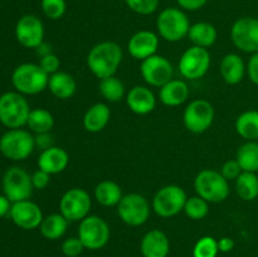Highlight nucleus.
Returning <instances> with one entry per match:
<instances>
[{"mask_svg": "<svg viewBox=\"0 0 258 257\" xmlns=\"http://www.w3.org/2000/svg\"><path fill=\"white\" fill-rule=\"evenodd\" d=\"M110 226L102 217L87 216L80 222L78 238L86 249L97 251L103 248L110 241Z\"/></svg>", "mask_w": 258, "mask_h": 257, "instance_id": "nucleus-8", "label": "nucleus"}, {"mask_svg": "<svg viewBox=\"0 0 258 257\" xmlns=\"http://www.w3.org/2000/svg\"><path fill=\"white\" fill-rule=\"evenodd\" d=\"M140 72L148 85L160 88L173 80L174 68L168 58L160 54H154L141 60Z\"/></svg>", "mask_w": 258, "mask_h": 257, "instance_id": "nucleus-15", "label": "nucleus"}, {"mask_svg": "<svg viewBox=\"0 0 258 257\" xmlns=\"http://www.w3.org/2000/svg\"><path fill=\"white\" fill-rule=\"evenodd\" d=\"M221 76L227 85H238L247 73V66L243 58L237 53H228L221 60Z\"/></svg>", "mask_w": 258, "mask_h": 257, "instance_id": "nucleus-22", "label": "nucleus"}, {"mask_svg": "<svg viewBox=\"0 0 258 257\" xmlns=\"http://www.w3.org/2000/svg\"><path fill=\"white\" fill-rule=\"evenodd\" d=\"M237 196L244 202H252L258 198V176L256 173L242 171L236 179Z\"/></svg>", "mask_w": 258, "mask_h": 257, "instance_id": "nucleus-30", "label": "nucleus"}, {"mask_svg": "<svg viewBox=\"0 0 258 257\" xmlns=\"http://www.w3.org/2000/svg\"><path fill=\"white\" fill-rule=\"evenodd\" d=\"M237 134L246 141L258 140V111L247 110L237 117L234 123Z\"/></svg>", "mask_w": 258, "mask_h": 257, "instance_id": "nucleus-29", "label": "nucleus"}, {"mask_svg": "<svg viewBox=\"0 0 258 257\" xmlns=\"http://www.w3.org/2000/svg\"><path fill=\"white\" fill-rule=\"evenodd\" d=\"M122 48L116 42L105 40L93 45L87 54V67L93 76L102 78L115 76L122 62Z\"/></svg>", "mask_w": 258, "mask_h": 257, "instance_id": "nucleus-1", "label": "nucleus"}, {"mask_svg": "<svg viewBox=\"0 0 258 257\" xmlns=\"http://www.w3.org/2000/svg\"><path fill=\"white\" fill-rule=\"evenodd\" d=\"M126 105L136 115H148L156 107V97L150 88L134 86L126 95Z\"/></svg>", "mask_w": 258, "mask_h": 257, "instance_id": "nucleus-19", "label": "nucleus"}, {"mask_svg": "<svg viewBox=\"0 0 258 257\" xmlns=\"http://www.w3.org/2000/svg\"><path fill=\"white\" fill-rule=\"evenodd\" d=\"M188 199L185 190L176 184L163 186L155 193L151 208L161 218H170L184 211Z\"/></svg>", "mask_w": 258, "mask_h": 257, "instance_id": "nucleus-7", "label": "nucleus"}, {"mask_svg": "<svg viewBox=\"0 0 258 257\" xmlns=\"http://www.w3.org/2000/svg\"><path fill=\"white\" fill-rule=\"evenodd\" d=\"M68 164H70V155L64 149L59 146L53 145L45 150H42L38 158V168L50 175L64 171Z\"/></svg>", "mask_w": 258, "mask_h": 257, "instance_id": "nucleus-20", "label": "nucleus"}, {"mask_svg": "<svg viewBox=\"0 0 258 257\" xmlns=\"http://www.w3.org/2000/svg\"><path fill=\"white\" fill-rule=\"evenodd\" d=\"M40 7L45 17L52 20H58L66 14L67 3L66 0H40Z\"/></svg>", "mask_w": 258, "mask_h": 257, "instance_id": "nucleus-36", "label": "nucleus"}, {"mask_svg": "<svg viewBox=\"0 0 258 257\" xmlns=\"http://www.w3.org/2000/svg\"><path fill=\"white\" fill-rule=\"evenodd\" d=\"M242 168L239 165V163L237 161V159H231V160H227L226 163L222 165L221 174L227 179L228 181L236 180L239 175L242 174Z\"/></svg>", "mask_w": 258, "mask_h": 257, "instance_id": "nucleus-39", "label": "nucleus"}, {"mask_svg": "<svg viewBox=\"0 0 258 257\" xmlns=\"http://www.w3.org/2000/svg\"><path fill=\"white\" fill-rule=\"evenodd\" d=\"M12 202L4 196V194H0V218L4 216H7L10 212V208H12Z\"/></svg>", "mask_w": 258, "mask_h": 257, "instance_id": "nucleus-46", "label": "nucleus"}, {"mask_svg": "<svg viewBox=\"0 0 258 257\" xmlns=\"http://www.w3.org/2000/svg\"><path fill=\"white\" fill-rule=\"evenodd\" d=\"M60 249L66 257H78L85 249V246L78 237H71L63 241Z\"/></svg>", "mask_w": 258, "mask_h": 257, "instance_id": "nucleus-38", "label": "nucleus"}, {"mask_svg": "<svg viewBox=\"0 0 258 257\" xmlns=\"http://www.w3.org/2000/svg\"><path fill=\"white\" fill-rule=\"evenodd\" d=\"M194 189L197 196L206 199L208 203H221L229 197V181L213 169H203L194 179Z\"/></svg>", "mask_w": 258, "mask_h": 257, "instance_id": "nucleus-3", "label": "nucleus"}, {"mask_svg": "<svg viewBox=\"0 0 258 257\" xmlns=\"http://www.w3.org/2000/svg\"><path fill=\"white\" fill-rule=\"evenodd\" d=\"M184 213L188 218L194 221H201L206 218L209 213V203L199 196L190 197L186 199L184 206Z\"/></svg>", "mask_w": 258, "mask_h": 257, "instance_id": "nucleus-34", "label": "nucleus"}, {"mask_svg": "<svg viewBox=\"0 0 258 257\" xmlns=\"http://www.w3.org/2000/svg\"><path fill=\"white\" fill-rule=\"evenodd\" d=\"M30 107L24 95L5 92L0 96V122L8 128H22L27 125Z\"/></svg>", "mask_w": 258, "mask_h": 257, "instance_id": "nucleus-5", "label": "nucleus"}, {"mask_svg": "<svg viewBox=\"0 0 258 257\" xmlns=\"http://www.w3.org/2000/svg\"><path fill=\"white\" fill-rule=\"evenodd\" d=\"M48 88L54 97L59 98V100H68L77 91V82H76L75 77L68 72L58 71L49 76Z\"/></svg>", "mask_w": 258, "mask_h": 257, "instance_id": "nucleus-25", "label": "nucleus"}, {"mask_svg": "<svg viewBox=\"0 0 258 257\" xmlns=\"http://www.w3.org/2000/svg\"><path fill=\"white\" fill-rule=\"evenodd\" d=\"M247 76L249 81L258 86V52L253 53L247 63Z\"/></svg>", "mask_w": 258, "mask_h": 257, "instance_id": "nucleus-42", "label": "nucleus"}, {"mask_svg": "<svg viewBox=\"0 0 258 257\" xmlns=\"http://www.w3.org/2000/svg\"><path fill=\"white\" fill-rule=\"evenodd\" d=\"M237 161L243 171H258V143L257 141H246L239 146L236 156Z\"/></svg>", "mask_w": 258, "mask_h": 257, "instance_id": "nucleus-32", "label": "nucleus"}, {"mask_svg": "<svg viewBox=\"0 0 258 257\" xmlns=\"http://www.w3.org/2000/svg\"><path fill=\"white\" fill-rule=\"evenodd\" d=\"M218 248L219 252H223V253L231 252L234 248L233 238H231V237H222L221 239H218Z\"/></svg>", "mask_w": 258, "mask_h": 257, "instance_id": "nucleus-45", "label": "nucleus"}, {"mask_svg": "<svg viewBox=\"0 0 258 257\" xmlns=\"http://www.w3.org/2000/svg\"><path fill=\"white\" fill-rule=\"evenodd\" d=\"M159 48V35L151 30H139L131 35L127 43L128 53L133 58L144 60L156 54Z\"/></svg>", "mask_w": 258, "mask_h": 257, "instance_id": "nucleus-18", "label": "nucleus"}, {"mask_svg": "<svg viewBox=\"0 0 258 257\" xmlns=\"http://www.w3.org/2000/svg\"><path fill=\"white\" fill-rule=\"evenodd\" d=\"M49 181H50V174L45 173V171L40 170V169H38L37 171H34V173L32 174L33 188L43 190V189H45L48 185H49Z\"/></svg>", "mask_w": 258, "mask_h": 257, "instance_id": "nucleus-41", "label": "nucleus"}, {"mask_svg": "<svg viewBox=\"0 0 258 257\" xmlns=\"http://www.w3.org/2000/svg\"><path fill=\"white\" fill-rule=\"evenodd\" d=\"M214 116L216 111L213 105L209 101L198 98L188 103L183 113V122L190 133L203 134L213 125Z\"/></svg>", "mask_w": 258, "mask_h": 257, "instance_id": "nucleus-9", "label": "nucleus"}, {"mask_svg": "<svg viewBox=\"0 0 258 257\" xmlns=\"http://www.w3.org/2000/svg\"><path fill=\"white\" fill-rule=\"evenodd\" d=\"M98 91L107 102H118L125 97V85L116 76L100 80Z\"/></svg>", "mask_w": 258, "mask_h": 257, "instance_id": "nucleus-33", "label": "nucleus"}, {"mask_svg": "<svg viewBox=\"0 0 258 257\" xmlns=\"http://www.w3.org/2000/svg\"><path fill=\"white\" fill-rule=\"evenodd\" d=\"M35 149V139L24 128H9L0 138V153L13 161L29 158Z\"/></svg>", "mask_w": 258, "mask_h": 257, "instance_id": "nucleus-6", "label": "nucleus"}, {"mask_svg": "<svg viewBox=\"0 0 258 257\" xmlns=\"http://www.w3.org/2000/svg\"><path fill=\"white\" fill-rule=\"evenodd\" d=\"M125 3L136 14L150 15L158 10L160 0H125Z\"/></svg>", "mask_w": 258, "mask_h": 257, "instance_id": "nucleus-37", "label": "nucleus"}, {"mask_svg": "<svg viewBox=\"0 0 258 257\" xmlns=\"http://www.w3.org/2000/svg\"><path fill=\"white\" fill-rule=\"evenodd\" d=\"M218 252V241L211 236H204L194 244L193 257H217Z\"/></svg>", "mask_w": 258, "mask_h": 257, "instance_id": "nucleus-35", "label": "nucleus"}, {"mask_svg": "<svg viewBox=\"0 0 258 257\" xmlns=\"http://www.w3.org/2000/svg\"><path fill=\"white\" fill-rule=\"evenodd\" d=\"M48 82L49 75L39 63H23L13 71L12 83L22 95H38L48 88Z\"/></svg>", "mask_w": 258, "mask_h": 257, "instance_id": "nucleus-2", "label": "nucleus"}, {"mask_svg": "<svg viewBox=\"0 0 258 257\" xmlns=\"http://www.w3.org/2000/svg\"><path fill=\"white\" fill-rule=\"evenodd\" d=\"M211 53L207 48L191 45L181 54L179 60V71L184 78L196 81L204 77L211 67Z\"/></svg>", "mask_w": 258, "mask_h": 257, "instance_id": "nucleus-13", "label": "nucleus"}, {"mask_svg": "<svg viewBox=\"0 0 258 257\" xmlns=\"http://www.w3.org/2000/svg\"><path fill=\"white\" fill-rule=\"evenodd\" d=\"M217 37H218V32L216 27L208 22L194 23L190 25L188 33V38L193 43V45L207 48V49L216 43Z\"/></svg>", "mask_w": 258, "mask_h": 257, "instance_id": "nucleus-26", "label": "nucleus"}, {"mask_svg": "<svg viewBox=\"0 0 258 257\" xmlns=\"http://www.w3.org/2000/svg\"><path fill=\"white\" fill-rule=\"evenodd\" d=\"M159 98L163 105L169 107H176L189 98V86L183 80H170L161 86L159 91Z\"/></svg>", "mask_w": 258, "mask_h": 257, "instance_id": "nucleus-23", "label": "nucleus"}, {"mask_svg": "<svg viewBox=\"0 0 258 257\" xmlns=\"http://www.w3.org/2000/svg\"><path fill=\"white\" fill-rule=\"evenodd\" d=\"M15 38L23 47L37 49L44 42L43 22L37 15H23L15 25Z\"/></svg>", "mask_w": 258, "mask_h": 257, "instance_id": "nucleus-16", "label": "nucleus"}, {"mask_svg": "<svg viewBox=\"0 0 258 257\" xmlns=\"http://www.w3.org/2000/svg\"><path fill=\"white\" fill-rule=\"evenodd\" d=\"M27 126L35 135L50 133L54 126V117L45 108H34V110H30Z\"/></svg>", "mask_w": 258, "mask_h": 257, "instance_id": "nucleus-31", "label": "nucleus"}, {"mask_svg": "<svg viewBox=\"0 0 258 257\" xmlns=\"http://www.w3.org/2000/svg\"><path fill=\"white\" fill-rule=\"evenodd\" d=\"M209 0H176L180 9L188 10V12H196L206 7Z\"/></svg>", "mask_w": 258, "mask_h": 257, "instance_id": "nucleus-43", "label": "nucleus"}, {"mask_svg": "<svg viewBox=\"0 0 258 257\" xmlns=\"http://www.w3.org/2000/svg\"><path fill=\"white\" fill-rule=\"evenodd\" d=\"M39 66L44 70V72H47L48 75H53V73L58 72L60 67V60L57 57V54L54 53H49V54L44 55V57L40 58Z\"/></svg>", "mask_w": 258, "mask_h": 257, "instance_id": "nucleus-40", "label": "nucleus"}, {"mask_svg": "<svg viewBox=\"0 0 258 257\" xmlns=\"http://www.w3.org/2000/svg\"><path fill=\"white\" fill-rule=\"evenodd\" d=\"M32 175L20 166H12L8 169L3 178V191L12 203L25 201L33 193Z\"/></svg>", "mask_w": 258, "mask_h": 257, "instance_id": "nucleus-12", "label": "nucleus"}, {"mask_svg": "<svg viewBox=\"0 0 258 257\" xmlns=\"http://www.w3.org/2000/svg\"><path fill=\"white\" fill-rule=\"evenodd\" d=\"M122 197V189L113 180L100 181L95 188V199L103 207L118 206Z\"/></svg>", "mask_w": 258, "mask_h": 257, "instance_id": "nucleus-27", "label": "nucleus"}, {"mask_svg": "<svg viewBox=\"0 0 258 257\" xmlns=\"http://www.w3.org/2000/svg\"><path fill=\"white\" fill-rule=\"evenodd\" d=\"M68 223L70 222L60 213H52L43 218L39 226L40 233L44 238L49 239V241H55L64 236V233L67 232Z\"/></svg>", "mask_w": 258, "mask_h": 257, "instance_id": "nucleus-28", "label": "nucleus"}, {"mask_svg": "<svg viewBox=\"0 0 258 257\" xmlns=\"http://www.w3.org/2000/svg\"><path fill=\"white\" fill-rule=\"evenodd\" d=\"M150 203L139 193L125 194L117 206V213L121 221L130 227L143 226L150 217Z\"/></svg>", "mask_w": 258, "mask_h": 257, "instance_id": "nucleus-10", "label": "nucleus"}, {"mask_svg": "<svg viewBox=\"0 0 258 257\" xmlns=\"http://www.w3.org/2000/svg\"><path fill=\"white\" fill-rule=\"evenodd\" d=\"M92 199L82 188H71L59 201V213L68 222H81L90 216Z\"/></svg>", "mask_w": 258, "mask_h": 257, "instance_id": "nucleus-11", "label": "nucleus"}, {"mask_svg": "<svg viewBox=\"0 0 258 257\" xmlns=\"http://www.w3.org/2000/svg\"><path fill=\"white\" fill-rule=\"evenodd\" d=\"M35 50H37V54L39 55L40 58L44 57V55H47V54H49V53H53L50 44H48V43H45V42H43L42 44H40Z\"/></svg>", "mask_w": 258, "mask_h": 257, "instance_id": "nucleus-47", "label": "nucleus"}, {"mask_svg": "<svg viewBox=\"0 0 258 257\" xmlns=\"http://www.w3.org/2000/svg\"><path fill=\"white\" fill-rule=\"evenodd\" d=\"M190 20L180 8H166L161 10L156 19V29L164 40L170 43L179 42L188 37Z\"/></svg>", "mask_w": 258, "mask_h": 257, "instance_id": "nucleus-4", "label": "nucleus"}, {"mask_svg": "<svg viewBox=\"0 0 258 257\" xmlns=\"http://www.w3.org/2000/svg\"><path fill=\"white\" fill-rule=\"evenodd\" d=\"M9 214L12 221L19 228L25 229V231H32V229L38 228L42 223L43 218H44L40 207L30 199L13 203Z\"/></svg>", "mask_w": 258, "mask_h": 257, "instance_id": "nucleus-17", "label": "nucleus"}, {"mask_svg": "<svg viewBox=\"0 0 258 257\" xmlns=\"http://www.w3.org/2000/svg\"><path fill=\"white\" fill-rule=\"evenodd\" d=\"M140 251L143 257H168L170 241L160 229H150L141 238Z\"/></svg>", "mask_w": 258, "mask_h": 257, "instance_id": "nucleus-21", "label": "nucleus"}, {"mask_svg": "<svg viewBox=\"0 0 258 257\" xmlns=\"http://www.w3.org/2000/svg\"><path fill=\"white\" fill-rule=\"evenodd\" d=\"M34 139H35V146L39 148L40 150H45V149L53 146L52 136H50L49 133L38 134V135L34 136Z\"/></svg>", "mask_w": 258, "mask_h": 257, "instance_id": "nucleus-44", "label": "nucleus"}, {"mask_svg": "<svg viewBox=\"0 0 258 257\" xmlns=\"http://www.w3.org/2000/svg\"><path fill=\"white\" fill-rule=\"evenodd\" d=\"M111 118V110L106 103L97 102L88 107L83 116V127L92 134L101 133L108 125Z\"/></svg>", "mask_w": 258, "mask_h": 257, "instance_id": "nucleus-24", "label": "nucleus"}, {"mask_svg": "<svg viewBox=\"0 0 258 257\" xmlns=\"http://www.w3.org/2000/svg\"><path fill=\"white\" fill-rule=\"evenodd\" d=\"M231 39L237 49L244 53L258 52V18L243 17L231 28Z\"/></svg>", "mask_w": 258, "mask_h": 257, "instance_id": "nucleus-14", "label": "nucleus"}]
</instances>
